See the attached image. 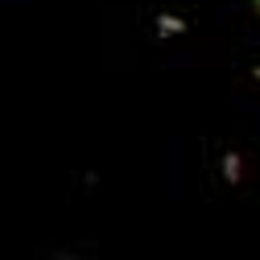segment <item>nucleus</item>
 Returning a JSON list of instances; mask_svg holds the SVG:
<instances>
[]
</instances>
